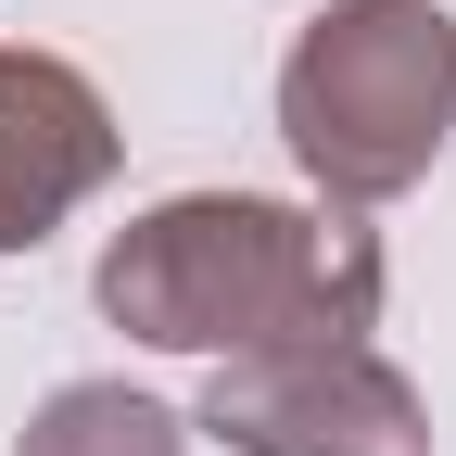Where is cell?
<instances>
[{
    "label": "cell",
    "mask_w": 456,
    "mask_h": 456,
    "mask_svg": "<svg viewBox=\"0 0 456 456\" xmlns=\"http://www.w3.org/2000/svg\"><path fill=\"white\" fill-rule=\"evenodd\" d=\"M279 140L342 216L419 191L456 140V13L444 0H330L279 64Z\"/></svg>",
    "instance_id": "2"
},
{
    "label": "cell",
    "mask_w": 456,
    "mask_h": 456,
    "mask_svg": "<svg viewBox=\"0 0 456 456\" xmlns=\"http://www.w3.org/2000/svg\"><path fill=\"white\" fill-rule=\"evenodd\" d=\"M191 431L228 456H431L419 380L368 342H292V355H216Z\"/></svg>",
    "instance_id": "3"
},
{
    "label": "cell",
    "mask_w": 456,
    "mask_h": 456,
    "mask_svg": "<svg viewBox=\"0 0 456 456\" xmlns=\"http://www.w3.org/2000/svg\"><path fill=\"white\" fill-rule=\"evenodd\" d=\"M13 456H191V419L165 393H127V380H64Z\"/></svg>",
    "instance_id": "5"
},
{
    "label": "cell",
    "mask_w": 456,
    "mask_h": 456,
    "mask_svg": "<svg viewBox=\"0 0 456 456\" xmlns=\"http://www.w3.org/2000/svg\"><path fill=\"white\" fill-rule=\"evenodd\" d=\"M102 317L165 355H292L380 330V241L342 203L178 191L102 241Z\"/></svg>",
    "instance_id": "1"
},
{
    "label": "cell",
    "mask_w": 456,
    "mask_h": 456,
    "mask_svg": "<svg viewBox=\"0 0 456 456\" xmlns=\"http://www.w3.org/2000/svg\"><path fill=\"white\" fill-rule=\"evenodd\" d=\"M127 127L64 51H0V254H38L102 178Z\"/></svg>",
    "instance_id": "4"
}]
</instances>
